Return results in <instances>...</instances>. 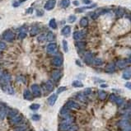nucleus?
<instances>
[{"instance_id":"obj_1","label":"nucleus","mask_w":131,"mask_h":131,"mask_svg":"<svg viewBox=\"0 0 131 131\" xmlns=\"http://www.w3.org/2000/svg\"><path fill=\"white\" fill-rule=\"evenodd\" d=\"M120 131H131V113L125 115V117L117 123Z\"/></svg>"},{"instance_id":"obj_2","label":"nucleus","mask_w":131,"mask_h":131,"mask_svg":"<svg viewBox=\"0 0 131 131\" xmlns=\"http://www.w3.org/2000/svg\"><path fill=\"white\" fill-rule=\"evenodd\" d=\"M74 119H75V118L73 116H72L70 114L65 115L63 120L60 124V130L61 131H68V129L70 128L71 125L73 124L74 120H75Z\"/></svg>"},{"instance_id":"obj_3","label":"nucleus","mask_w":131,"mask_h":131,"mask_svg":"<svg viewBox=\"0 0 131 131\" xmlns=\"http://www.w3.org/2000/svg\"><path fill=\"white\" fill-rule=\"evenodd\" d=\"M2 39L7 42H12L15 39V34L12 32V31L7 30L2 34Z\"/></svg>"},{"instance_id":"obj_4","label":"nucleus","mask_w":131,"mask_h":131,"mask_svg":"<svg viewBox=\"0 0 131 131\" xmlns=\"http://www.w3.org/2000/svg\"><path fill=\"white\" fill-rule=\"evenodd\" d=\"M11 82V75L7 72H3L0 75V84H9Z\"/></svg>"},{"instance_id":"obj_5","label":"nucleus","mask_w":131,"mask_h":131,"mask_svg":"<svg viewBox=\"0 0 131 131\" xmlns=\"http://www.w3.org/2000/svg\"><path fill=\"white\" fill-rule=\"evenodd\" d=\"M31 89H32V94L34 97H40L41 96V90H40V87L38 84H32V87H31Z\"/></svg>"},{"instance_id":"obj_6","label":"nucleus","mask_w":131,"mask_h":131,"mask_svg":"<svg viewBox=\"0 0 131 131\" xmlns=\"http://www.w3.org/2000/svg\"><path fill=\"white\" fill-rule=\"evenodd\" d=\"M0 87H1L2 90L4 92H6V93L9 95H14V89L10 84H0Z\"/></svg>"},{"instance_id":"obj_7","label":"nucleus","mask_w":131,"mask_h":131,"mask_svg":"<svg viewBox=\"0 0 131 131\" xmlns=\"http://www.w3.org/2000/svg\"><path fill=\"white\" fill-rule=\"evenodd\" d=\"M66 106L70 109H74V110H79L81 108L80 106H79L78 103H77L76 101H73V100H69V101H67Z\"/></svg>"},{"instance_id":"obj_8","label":"nucleus","mask_w":131,"mask_h":131,"mask_svg":"<svg viewBox=\"0 0 131 131\" xmlns=\"http://www.w3.org/2000/svg\"><path fill=\"white\" fill-rule=\"evenodd\" d=\"M55 4H56V0H48V1L45 2L44 7H45V10L50 11V10H52L54 7H55Z\"/></svg>"},{"instance_id":"obj_9","label":"nucleus","mask_w":131,"mask_h":131,"mask_svg":"<svg viewBox=\"0 0 131 131\" xmlns=\"http://www.w3.org/2000/svg\"><path fill=\"white\" fill-rule=\"evenodd\" d=\"M23 119H24V117H23V115L22 114H19V115H17L16 116L11 118V123L12 125H18L19 123H21Z\"/></svg>"},{"instance_id":"obj_10","label":"nucleus","mask_w":131,"mask_h":131,"mask_svg":"<svg viewBox=\"0 0 131 131\" xmlns=\"http://www.w3.org/2000/svg\"><path fill=\"white\" fill-rule=\"evenodd\" d=\"M61 76H62V73L60 70H54L51 73V78L54 81L58 82L60 79Z\"/></svg>"},{"instance_id":"obj_11","label":"nucleus","mask_w":131,"mask_h":131,"mask_svg":"<svg viewBox=\"0 0 131 131\" xmlns=\"http://www.w3.org/2000/svg\"><path fill=\"white\" fill-rule=\"evenodd\" d=\"M46 50H47L48 53L50 54H54L57 51V45L55 43H50L47 45V48H46Z\"/></svg>"},{"instance_id":"obj_12","label":"nucleus","mask_w":131,"mask_h":131,"mask_svg":"<svg viewBox=\"0 0 131 131\" xmlns=\"http://www.w3.org/2000/svg\"><path fill=\"white\" fill-rule=\"evenodd\" d=\"M8 108L7 106H1L0 107V120H3L7 115L8 114Z\"/></svg>"},{"instance_id":"obj_13","label":"nucleus","mask_w":131,"mask_h":131,"mask_svg":"<svg viewBox=\"0 0 131 131\" xmlns=\"http://www.w3.org/2000/svg\"><path fill=\"white\" fill-rule=\"evenodd\" d=\"M52 64L56 67H60L63 65V59L60 56H56L52 60Z\"/></svg>"},{"instance_id":"obj_14","label":"nucleus","mask_w":131,"mask_h":131,"mask_svg":"<svg viewBox=\"0 0 131 131\" xmlns=\"http://www.w3.org/2000/svg\"><path fill=\"white\" fill-rule=\"evenodd\" d=\"M58 96L57 94H52L51 96L48 98V103L50 106H54L55 104L56 101H57Z\"/></svg>"},{"instance_id":"obj_15","label":"nucleus","mask_w":131,"mask_h":131,"mask_svg":"<svg viewBox=\"0 0 131 131\" xmlns=\"http://www.w3.org/2000/svg\"><path fill=\"white\" fill-rule=\"evenodd\" d=\"M23 97H24L25 100H27V101H32L33 98L32 92H31L28 89L24 90V92H23Z\"/></svg>"},{"instance_id":"obj_16","label":"nucleus","mask_w":131,"mask_h":131,"mask_svg":"<svg viewBox=\"0 0 131 131\" xmlns=\"http://www.w3.org/2000/svg\"><path fill=\"white\" fill-rule=\"evenodd\" d=\"M85 36V34L83 32H75L73 33V39L75 40H80Z\"/></svg>"},{"instance_id":"obj_17","label":"nucleus","mask_w":131,"mask_h":131,"mask_svg":"<svg viewBox=\"0 0 131 131\" xmlns=\"http://www.w3.org/2000/svg\"><path fill=\"white\" fill-rule=\"evenodd\" d=\"M71 33V27L69 26H65V27L63 28L62 31H61V34L65 36H68Z\"/></svg>"},{"instance_id":"obj_18","label":"nucleus","mask_w":131,"mask_h":131,"mask_svg":"<svg viewBox=\"0 0 131 131\" xmlns=\"http://www.w3.org/2000/svg\"><path fill=\"white\" fill-rule=\"evenodd\" d=\"M70 110H71V109L68 108V107L65 105V106H63L62 108H61L60 111V115H63V116H65V115H67L70 114V112H71Z\"/></svg>"},{"instance_id":"obj_19","label":"nucleus","mask_w":131,"mask_h":131,"mask_svg":"<svg viewBox=\"0 0 131 131\" xmlns=\"http://www.w3.org/2000/svg\"><path fill=\"white\" fill-rule=\"evenodd\" d=\"M122 78L125 79V80H130L131 78V69H126L122 74Z\"/></svg>"},{"instance_id":"obj_20","label":"nucleus","mask_w":131,"mask_h":131,"mask_svg":"<svg viewBox=\"0 0 131 131\" xmlns=\"http://www.w3.org/2000/svg\"><path fill=\"white\" fill-rule=\"evenodd\" d=\"M39 31L40 29L37 26H33L30 31V35H32V36H35V35H36L38 33H39Z\"/></svg>"},{"instance_id":"obj_21","label":"nucleus","mask_w":131,"mask_h":131,"mask_svg":"<svg viewBox=\"0 0 131 131\" xmlns=\"http://www.w3.org/2000/svg\"><path fill=\"white\" fill-rule=\"evenodd\" d=\"M127 62H128V61L125 60H120L119 61H117L116 65L119 67L120 68H125V67H126Z\"/></svg>"},{"instance_id":"obj_22","label":"nucleus","mask_w":131,"mask_h":131,"mask_svg":"<svg viewBox=\"0 0 131 131\" xmlns=\"http://www.w3.org/2000/svg\"><path fill=\"white\" fill-rule=\"evenodd\" d=\"M106 70L107 72H109V73H112V72H114L115 70V64H113V63L108 64L106 67Z\"/></svg>"},{"instance_id":"obj_23","label":"nucleus","mask_w":131,"mask_h":131,"mask_svg":"<svg viewBox=\"0 0 131 131\" xmlns=\"http://www.w3.org/2000/svg\"><path fill=\"white\" fill-rule=\"evenodd\" d=\"M54 87H54V84L52 83L51 81H47L45 83V88L48 92H53Z\"/></svg>"},{"instance_id":"obj_24","label":"nucleus","mask_w":131,"mask_h":131,"mask_svg":"<svg viewBox=\"0 0 131 131\" xmlns=\"http://www.w3.org/2000/svg\"><path fill=\"white\" fill-rule=\"evenodd\" d=\"M70 5V0H61L60 2V6L63 8H67Z\"/></svg>"},{"instance_id":"obj_25","label":"nucleus","mask_w":131,"mask_h":131,"mask_svg":"<svg viewBox=\"0 0 131 131\" xmlns=\"http://www.w3.org/2000/svg\"><path fill=\"white\" fill-rule=\"evenodd\" d=\"M97 7V4H92L91 6H87V7H79V8H77L75 11L76 12H83V10H86V9H91V8H93V7Z\"/></svg>"},{"instance_id":"obj_26","label":"nucleus","mask_w":131,"mask_h":131,"mask_svg":"<svg viewBox=\"0 0 131 131\" xmlns=\"http://www.w3.org/2000/svg\"><path fill=\"white\" fill-rule=\"evenodd\" d=\"M84 60L87 64L88 65H91L92 63V55L91 53H87V55H85V58H84Z\"/></svg>"},{"instance_id":"obj_27","label":"nucleus","mask_w":131,"mask_h":131,"mask_svg":"<svg viewBox=\"0 0 131 131\" xmlns=\"http://www.w3.org/2000/svg\"><path fill=\"white\" fill-rule=\"evenodd\" d=\"M26 37H27V32H26L24 27H22L21 31H20V32L18 34V39L22 40V39H24V38H26Z\"/></svg>"},{"instance_id":"obj_28","label":"nucleus","mask_w":131,"mask_h":131,"mask_svg":"<svg viewBox=\"0 0 131 131\" xmlns=\"http://www.w3.org/2000/svg\"><path fill=\"white\" fill-rule=\"evenodd\" d=\"M17 115H18V110H16V109H12V110H8V114L7 115L9 116V118L11 119V118L16 116Z\"/></svg>"},{"instance_id":"obj_29","label":"nucleus","mask_w":131,"mask_h":131,"mask_svg":"<svg viewBox=\"0 0 131 131\" xmlns=\"http://www.w3.org/2000/svg\"><path fill=\"white\" fill-rule=\"evenodd\" d=\"M79 24H80V26L82 27H87V25H88V20H87V18L85 17H82Z\"/></svg>"},{"instance_id":"obj_30","label":"nucleus","mask_w":131,"mask_h":131,"mask_svg":"<svg viewBox=\"0 0 131 131\" xmlns=\"http://www.w3.org/2000/svg\"><path fill=\"white\" fill-rule=\"evenodd\" d=\"M55 39V35H54V33L52 32H49L47 33V35H46V40H47L48 41L51 42Z\"/></svg>"},{"instance_id":"obj_31","label":"nucleus","mask_w":131,"mask_h":131,"mask_svg":"<svg viewBox=\"0 0 131 131\" xmlns=\"http://www.w3.org/2000/svg\"><path fill=\"white\" fill-rule=\"evenodd\" d=\"M98 97H99V99H101V100H105L106 98V97H107V93L105 91H102V90H101V91H99L98 92Z\"/></svg>"},{"instance_id":"obj_32","label":"nucleus","mask_w":131,"mask_h":131,"mask_svg":"<svg viewBox=\"0 0 131 131\" xmlns=\"http://www.w3.org/2000/svg\"><path fill=\"white\" fill-rule=\"evenodd\" d=\"M27 128H28L27 125H17V126L14 129V130L15 131H27Z\"/></svg>"},{"instance_id":"obj_33","label":"nucleus","mask_w":131,"mask_h":131,"mask_svg":"<svg viewBox=\"0 0 131 131\" xmlns=\"http://www.w3.org/2000/svg\"><path fill=\"white\" fill-rule=\"evenodd\" d=\"M49 26H50V28L52 29H57V23H56V21L55 18H52L49 22Z\"/></svg>"},{"instance_id":"obj_34","label":"nucleus","mask_w":131,"mask_h":131,"mask_svg":"<svg viewBox=\"0 0 131 131\" xmlns=\"http://www.w3.org/2000/svg\"><path fill=\"white\" fill-rule=\"evenodd\" d=\"M72 86L74 87H83V84L80 81L75 80V81H73V83H72Z\"/></svg>"},{"instance_id":"obj_35","label":"nucleus","mask_w":131,"mask_h":131,"mask_svg":"<svg viewBox=\"0 0 131 131\" xmlns=\"http://www.w3.org/2000/svg\"><path fill=\"white\" fill-rule=\"evenodd\" d=\"M124 99L122 97H116L115 98V103H116L118 106H122L124 104Z\"/></svg>"},{"instance_id":"obj_36","label":"nucleus","mask_w":131,"mask_h":131,"mask_svg":"<svg viewBox=\"0 0 131 131\" xmlns=\"http://www.w3.org/2000/svg\"><path fill=\"white\" fill-rule=\"evenodd\" d=\"M77 98H78L79 101H81L82 102H86V96L84 94L78 93L77 95Z\"/></svg>"},{"instance_id":"obj_37","label":"nucleus","mask_w":131,"mask_h":131,"mask_svg":"<svg viewBox=\"0 0 131 131\" xmlns=\"http://www.w3.org/2000/svg\"><path fill=\"white\" fill-rule=\"evenodd\" d=\"M77 47H78L79 50H84L86 47V44L85 42H78L76 44Z\"/></svg>"},{"instance_id":"obj_38","label":"nucleus","mask_w":131,"mask_h":131,"mask_svg":"<svg viewBox=\"0 0 131 131\" xmlns=\"http://www.w3.org/2000/svg\"><path fill=\"white\" fill-rule=\"evenodd\" d=\"M63 49L65 52H68V45L66 40H63Z\"/></svg>"},{"instance_id":"obj_39","label":"nucleus","mask_w":131,"mask_h":131,"mask_svg":"<svg viewBox=\"0 0 131 131\" xmlns=\"http://www.w3.org/2000/svg\"><path fill=\"white\" fill-rule=\"evenodd\" d=\"M115 15H116L117 17H121L123 15H124V11H123L122 8H118L116 12H115Z\"/></svg>"},{"instance_id":"obj_40","label":"nucleus","mask_w":131,"mask_h":131,"mask_svg":"<svg viewBox=\"0 0 131 131\" xmlns=\"http://www.w3.org/2000/svg\"><path fill=\"white\" fill-rule=\"evenodd\" d=\"M40 105L37 104V103H34V104H32L30 106V109L32 110H37L38 109L40 108Z\"/></svg>"},{"instance_id":"obj_41","label":"nucleus","mask_w":131,"mask_h":131,"mask_svg":"<svg viewBox=\"0 0 131 131\" xmlns=\"http://www.w3.org/2000/svg\"><path fill=\"white\" fill-rule=\"evenodd\" d=\"M38 41L39 42H44L46 40V35L45 34H40L37 38Z\"/></svg>"},{"instance_id":"obj_42","label":"nucleus","mask_w":131,"mask_h":131,"mask_svg":"<svg viewBox=\"0 0 131 131\" xmlns=\"http://www.w3.org/2000/svg\"><path fill=\"white\" fill-rule=\"evenodd\" d=\"M77 20V17L76 16H74V15H70V16L68 17V22H70V23H73Z\"/></svg>"},{"instance_id":"obj_43","label":"nucleus","mask_w":131,"mask_h":131,"mask_svg":"<svg viewBox=\"0 0 131 131\" xmlns=\"http://www.w3.org/2000/svg\"><path fill=\"white\" fill-rule=\"evenodd\" d=\"M78 126L77 125H74V124H73L70 126V128L68 129V131H78Z\"/></svg>"},{"instance_id":"obj_44","label":"nucleus","mask_w":131,"mask_h":131,"mask_svg":"<svg viewBox=\"0 0 131 131\" xmlns=\"http://www.w3.org/2000/svg\"><path fill=\"white\" fill-rule=\"evenodd\" d=\"M67 90V87H59L58 90H57V94H60V93H62L63 92H65Z\"/></svg>"},{"instance_id":"obj_45","label":"nucleus","mask_w":131,"mask_h":131,"mask_svg":"<svg viewBox=\"0 0 131 131\" xmlns=\"http://www.w3.org/2000/svg\"><path fill=\"white\" fill-rule=\"evenodd\" d=\"M6 48H7L6 44L0 40V50H6Z\"/></svg>"},{"instance_id":"obj_46","label":"nucleus","mask_w":131,"mask_h":131,"mask_svg":"<svg viewBox=\"0 0 131 131\" xmlns=\"http://www.w3.org/2000/svg\"><path fill=\"white\" fill-rule=\"evenodd\" d=\"M32 120H34V121H38L40 119V115H33L32 116Z\"/></svg>"},{"instance_id":"obj_47","label":"nucleus","mask_w":131,"mask_h":131,"mask_svg":"<svg viewBox=\"0 0 131 131\" xmlns=\"http://www.w3.org/2000/svg\"><path fill=\"white\" fill-rule=\"evenodd\" d=\"M44 15V11L42 9H37L36 10V16L37 17H41Z\"/></svg>"},{"instance_id":"obj_48","label":"nucleus","mask_w":131,"mask_h":131,"mask_svg":"<svg viewBox=\"0 0 131 131\" xmlns=\"http://www.w3.org/2000/svg\"><path fill=\"white\" fill-rule=\"evenodd\" d=\"M20 4H21V2H20L18 0H14L13 2H12V6L14 7H19Z\"/></svg>"},{"instance_id":"obj_49","label":"nucleus","mask_w":131,"mask_h":131,"mask_svg":"<svg viewBox=\"0 0 131 131\" xmlns=\"http://www.w3.org/2000/svg\"><path fill=\"white\" fill-rule=\"evenodd\" d=\"M92 92V90L91 88H87L84 90V92H83V94L85 95V96H87V95H89L90 93Z\"/></svg>"},{"instance_id":"obj_50","label":"nucleus","mask_w":131,"mask_h":131,"mask_svg":"<svg viewBox=\"0 0 131 131\" xmlns=\"http://www.w3.org/2000/svg\"><path fill=\"white\" fill-rule=\"evenodd\" d=\"M94 63L96 64V65H102V60H100V59H96L95 60V61H94Z\"/></svg>"},{"instance_id":"obj_51","label":"nucleus","mask_w":131,"mask_h":131,"mask_svg":"<svg viewBox=\"0 0 131 131\" xmlns=\"http://www.w3.org/2000/svg\"><path fill=\"white\" fill-rule=\"evenodd\" d=\"M115 98H116V96H115V94H111L110 96V101H113V102H115Z\"/></svg>"},{"instance_id":"obj_52","label":"nucleus","mask_w":131,"mask_h":131,"mask_svg":"<svg viewBox=\"0 0 131 131\" xmlns=\"http://www.w3.org/2000/svg\"><path fill=\"white\" fill-rule=\"evenodd\" d=\"M17 82H23V83H25L24 77H22V76L17 77Z\"/></svg>"},{"instance_id":"obj_53","label":"nucleus","mask_w":131,"mask_h":131,"mask_svg":"<svg viewBox=\"0 0 131 131\" xmlns=\"http://www.w3.org/2000/svg\"><path fill=\"white\" fill-rule=\"evenodd\" d=\"M32 12H33L32 7H29V8L27 9V11H26V13H32Z\"/></svg>"},{"instance_id":"obj_54","label":"nucleus","mask_w":131,"mask_h":131,"mask_svg":"<svg viewBox=\"0 0 131 131\" xmlns=\"http://www.w3.org/2000/svg\"><path fill=\"white\" fill-rule=\"evenodd\" d=\"M83 2L84 4H90L92 3V1L91 0H83Z\"/></svg>"},{"instance_id":"obj_55","label":"nucleus","mask_w":131,"mask_h":131,"mask_svg":"<svg viewBox=\"0 0 131 131\" xmlns=\"http://www.w3.org/2000/svg\"><path fill=\"white\" fill-rule=\"evenodd\" d=\"M125 86L127 88H129L130 90H131V83H130V82H129V83H125Z\"/></svg>"},{"instance_id":"obj_56","label":"nucleus","mask_w":131,"mask_h":131,"mask_svg":"<svg viewBox=\"0 0 131 131\" xmlns=\"http://www.w3.org/2000/svg\"><path fill=\"white\" fill-rule=\"evenodd\" d=\"M73 5H75V6H78V5H79V2L76 0V1H73Z\"/></svg>"},{"instance_id":"obj_57","label":"nucleus","mask_w":131,"mask_h":131,"mask_svg":"<svg viewBox=\"0 0 131 131\" xmlns=\"http://www.w3.org/2000/svg\"><path fill=\"white\" fill-rule=\"evenodd\" d=\"M76 63H77V65H79V66H83V65H81V63L79 62L78 60H76Z\"/></svg>"},{"instance_id":"obj_58","label":"nucleus","mask_w":131,"mask_h":131,"mask_svg":"<svg viewBox=\"0 0 131 131\" xmlns=\"http://www.w3.org/2000/svg\"><path fill=\"white\" fill-rule=\"evenodd\" d=\"M101 87H107V85H106V84H101Z\"/></svg>"},{"instance_id":"obj_59","label":"nucleus","mask_w":131,"mask_h":131,"mask_svg":"<svg viewBox=\"0 0 131 131\" xmlns=\"http://www.w3.org/2000/svg\"><path fill=\"white\" fill-rule=\"evenodd\" d=\"M18 1H19V2L22 3V2H26V1H27V0H18Z\"/></svg>"},{"instance_id":"obj_60","label":"nucleus","mask_w":131,"mask_h":131,"mask_svg":"<svg viewBox=\"0 0 131 131\" xmlns=\"http://www.w3.org/2000/svg\"><path fill=\"white\" fill-rule=\"evenodd\" d=\"M128 62H130V63H131V56L129 58V60H128Z\"/></svg>"},{"instance_id":"obj_61","label":"nucleus","mask_w":131,"mask_h":131,"mask_svg":"<svg viewBox=\"0 0 131 131\" xmlns=\"http://www.w3.org/2000/svg\"><path fill=\"white\" fill-rule=\"evenodd\" d=\"M0 56H1V52H0Z\"/></svg>"},{"instance_id":"obj_62","label":"nucleus","mask_w":131,"mask_h":131,"mask_svg":"<svg viewBox=\"0 0 131 131\" xmlns=\"http://www.w3.org/2000/svg\"><path fill=\"white\" fill-rule=\"evenodd\" d=\"M45 131H47V130H45Z\"/></svg>"}]
</instances>
